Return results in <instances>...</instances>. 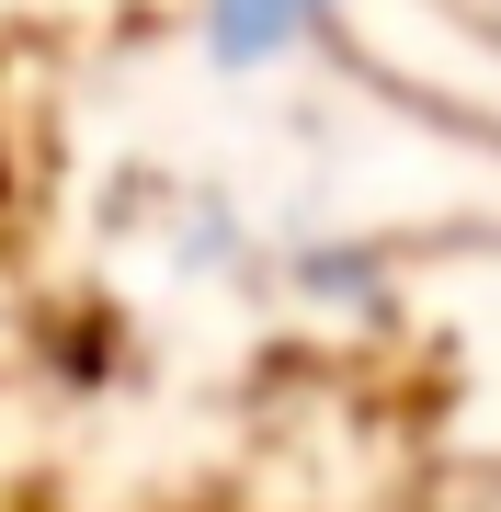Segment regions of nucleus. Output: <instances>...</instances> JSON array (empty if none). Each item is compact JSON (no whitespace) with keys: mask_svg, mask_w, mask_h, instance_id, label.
Returning <instances> with one entry per match:
<instances>
[{"mask_svg":"<svg viewBox=\"0 0 501 512\" xmlns=\"http://www.w3.org/2000/svg\"><path fill=\"white\" fill-rule=\"evenodd\" d=\"M319 23H331V0H194V35L217 69H285V57L319 46Z\"/></svg>","mask_w":501,"mask_h":512,"instance_id":"1","label":"nucleus"}]
</instances>
